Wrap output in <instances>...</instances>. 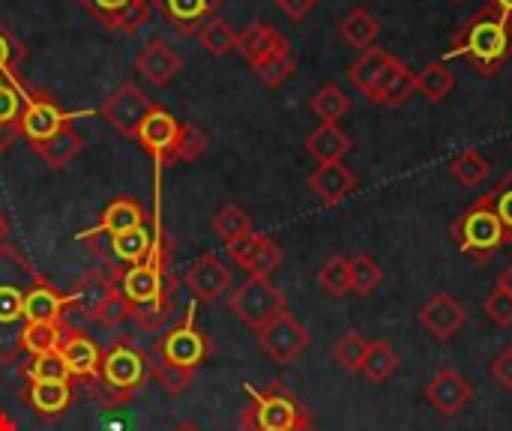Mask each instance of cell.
<instances>
[{
	"mask_svg": "<svg viewBox=\"0 0 512 431\" xmlns=\"http://www.w3.org/2000/svg\"><path fill=\"white\" fill-rule=\"evenodd\" d=\"M39 282V270L12 243H0V366H12L24 354V300Z\"/></svg>",
	"mask_w": 512,
	"mask_h": 431,
	"instance_id": "1",
	"label": "cell"
},
{
	"mask_svg": "<svg viewBox=\"0 0 512 431\" xmlns=\"http://www.w3.org/2000/svg\"><path fill=\"white\" fill-rule=\"evenodd\" d=\"M117 291L123 294V300L132 309V318H138L141 327L153 330L156 321L162 318L165 306H168V288H171V276L165 273V246H162V234L153 246V252L132 264L123 267L117 276Z\"/></svg>",
	"mask_w": 512,
	"mask_h": 431,
	"instance_id": "2",
	"label": "cell"
},
{
	"mask_svg": "<svg viewBox=\"0 0 512 431\" xmlns=\"http://www.w3.org/2000/svg\"><path fill=\"white\" fill-rule=\"evenodd\" d=\"M138 147L144 153L153 156L156 165H171V162H192L207 150V135L192 126V123H180L168 108L153 105L144 117V123L138 126L135 135Z\"/></svg>",
	"mask_w": 512,
	"mask_h": 431,
	"instance_id": "3",
	"label": "cell"
},
{
	"mask_svg": "<svg viewBox=\"0 0 512 431\" xmlns=\"http://www.w3.org/2000/svg\"><path fill=\"white\" fill-rule=\"evenodd\" d=\"M512 54V27L510 18H504L498 9L477 12L453 39V48L447 57H465L471 66H477L483 75H495L501 63Z\"/></svg>",
	"mask_w": 512,
	"mask_h": 431,
	"instance_id": "4",
	"label": "cell"
},
{
	"mask_svg": "<svg viewBox=\"0 0 512 431\" xmlns=\"http://www.w3.org/2000/svg\"><path fill=\"white\" fill-rule=\"evenodd\" d=\"M246 396L249 405L240 420L243 431H318L309 411L282 387V381H273L267 390L246 384Z\"/></svg>",
	"mask_w": 512,
	"mask_h": 431,
	"instance_id": "5",
	"label": "cell"
},
{
	"mask_svg": "<svg viewBox=\"0 0 512 431\" xmlns=\"http://www.w3.org/2000/svg\"><path fill=\"white\" fill-rule=\"evenodd\" d=\"M453 237L459 249L474 258V261H492L504 246H507V231L489 201V195L477 198L456 222H453Z\"/></svg>",
	"mask_w": 512,
	"mask_h": 431,
	"instance_id": "6",
	"label": "cell"
},
{
	"mask_svg": "<svg viewBox=\"0 0 512 431\" xmlns=\"http://www.w3.org/2000/svg\"><path fill=\"white\" fill-rule=\"evenodd\" d=\"M147 378H150V360L144 357V351H138L129 342H117L111 345V351L102 354L99 375L93 384H99L114 405H126L147 384Z\"/></svg>",
	"mask_w": 512,
	"mask_h": 431,
	"instance_id": "7",
	"label": "cell"
},
{
	"mask_svg": "<svg viewBox=\"0 0 512 431\" xmlns=\"http://www.w3.org/2000/svg\"><path fill=\"white\" fill-rule=\"evenodd\" d=\"M228 306L255 333H261L276 315L288 312L285 294L270 279H261V276H249L240 288H234Z\"/></svg>",
	"mask_w": 512,
	"mask_h": 431,
	"instance_id": "8",
	"label": "cell"
},
{
	"mask_svg": "<svg viewBox=\"0 0 512 431\" xmlns=\"http://www.w3.org/2000/svg\"><path fill=\"white\" fill-rule=\"evenodd\" d=\"M207 357H210V342L195 321V309H189L186 318L177 327H171L156 345V360H168V363L192 369V372L198 366H204Z\"/></svg>",
	"mask_w": 512,
	"mask_h": 431,
	"instance_id": "9",
	"label": "cell"
},
{
	"mask_svg": "<svg viewBox=\"0 0 512 431\" xmlns=\"http://www.w3.org/2000/svg\"><path fill=\"white\" fill-rule=\"evenodd\" d=\"M150 108H153V102H150L132 81H126V84H120V87L99 105V114H102V120H108L111 129H117L123 138H132V141H135L138 126L144 123V117H147Z\"/></svg>",
	"mask_w": 512,
	"mask_h": 431,
	"instance_id": "10",
	"label": "cell"
},
{
	"mask_svg": "<svg viewBox=\"0 0 512 431\" xmlns=\"http://www.w3.org/2000/svg\"><path fill=\"white\" fill-rule=\"evenodd\" d=\"M258 345L273 363L288 366L309 348V333L291 312H282L258 333Z\"/></svg>",
	"mask_w": 512,
	"mask_h": 431,
	"instance_id": "11",
	"label": "cell"
},
{
	"mask_svg": "<svg viewBox=\"0 0 512 431\" xmlns=\"http://www.w3.org/2000/svg\"><path fill=\"white\" fill-rule=\"evenodd\" d=\"M75 117H78V114L63 111V108H60L57 102H51L48 96L30 93V96H27V105H24V114H21V138H24L30 147H36V144L54 138L57 132L69 129Z\"/></svg>",
	"mask_w": 512,
	"mask_h": 431,
	"instance_id": "12",
	"label": "cell"
},
{
	"mask_svg": "<svg viewBox=\"0 0 512 431\" xmlns=\"http://www.w3.org/2000/svg\"><path fill=\"white\" fill-rule=\"evenodd\" d=\"M87 15H93L105 30L132 36L147 24L153 0H78Z\"/></svg>",
	"mask_w": 512,
	"mask_h": 431,
	"instance_id": "13",
	"label": "cell"
},
{
	"mask_svg": "<svg viewBox=\"0 0 512 431\" xmlns=\"http://www.w3.org/2000/svg\"><path fill=\"white\" fill-rule=\"evenodd\" d=\"M228 252L234 264H240L249 276H261V279H270V273H276L285 258L282 246L273 237L255 234V231L237 240L234 246H228Z\"/></svg>",
	"mask_w": 512,
	"mask_h": 431,
	"instance_id": "14",
	"label": "cell"
},
{
	"mask_svg": "<svg viewBox=\"0 0 512 431\" xmlns=\"http://www.w3.org/2000/svg\"><path fill=\"white\" fill-rule=\"evenodd\" d=\"M186 288L195 300L201 303H216L228 288H231V270L228 264L213 255V252H204L198 255L189 270H186Z\"/></svg>",
	"mask_w": 512,
	"mask_h": 431,
	"instance_id": "15",
	"label": "cell"
},
{
	"mask_svg": "<svg viewBox=\"0 0 512 431\" xmlns=\"http://www.w3.org/2000/svg\"><path fill=\"white\" fill-rule=\"evenodd\" d=\"M426 402L441 414V417H456L474 402V387L468 378H462L456 369H441L429 384H426Z\"/></svg>",
	"mask_w": 512,
	"mask_h": 431,
	"instance_id": "16",
	"label": "cell"
},
{
	"mask_svg": "<svg viewBox=\"0 0 512 431\" xmlns=\"http://www.w3.org/2000/svg\"><path fill=\"white\" fill-rule=\"evenodd\" d=\"M81 303H84L81 288L75 294H63L51 282L42 279L39 285L30 288V294L24 300V315H27V324H60L63 312L72 306H81Z\"/></svg>",
	"mask_w": 512,
	"mask_h": 431,
	"instance_id": "17",
	"label": "cell"
},
{
	"mask_svg": "<svg viewBox=\"0 0 512 431\" xmlns=\"http://www.w3.org/2000/svg\"><path fill=\"white\" fill-rule=\"evenodd\" d=\"M27 84L12 75H0V156L21 138V114L27 105Z\"/></svg>",
	"mask_w": 512,
	"mask_h": 431,
	"instance_id": "18",
	"label": "cell"
},
{
	"mask_svg": "<svg viewBox=\"0 0 512 431\" xmlns=\"http://www.w3.org/2000/svg\"><path fill=\"white\" fill-rule=\"evenodd\" d=\"M135 69L153 84V87H168L177 72L183 69V57L159 36H153L138 54H135Z\"/></svg>",
	"mask_w": 512,
	"mask_h": 431,
	"instance_id": "19",
	"label": "cell"
},
{
	"mask_svg": "<svg viewBox=\"0 0 512 431\" xmlns=\"http://www.w3.org/2000/svg\"><path fill=\"white\" fill-rule=\"evenodd\" d=\"M357 183H360L357 174H354L345 162H327V165H318V168L309 174V189L315 192V198H318L324 207L342 204L348 195H354Z\"/></svg>",
	"mask_w": 512,
	"mask_h": 431,
	"instance_id": "20",
	"label": "cell"
},
{
	"mask_svg": "<svg viewBox=\"0 0 512 431\" xmlns=\"http://www.w3.org/2000/svg\"><path fill=\"white\" fill-rule=\"evenodd\" d=\"M468 321L465 306L450 297V294H438L432 297L423 309H420V324L438 339V342H450Z\"/></svg>",
	"mask_w": 512,
	"mask_h": 431,
	"instance_id": "21",
	"label": "cell"
},
{
	"mask_svg": "<svg viewBox=\"0 0 512 431\" xmlns=\"http://www.w3.org/2000/svg\"><path fill=\"white\" fill-rule=\"evenodd\" d=\"M60 357L69 369L72 378L78 381H96L99 375V363H102V351L99 345L84 336V333H75V330H63V339H60Z\"/></svg>",
	"mask_w": 512,
	"mask_h": 431,
	"instance_id": "22",
	"label": "cell"
},
{
	"mask_svg": "<svg viewBox=\"0 0 512 431\" xmlns=\"http://www.w3.org/2000/svg\"><path fill=\"white\" fill-rule=\"evenodd\" d=\"M138 225H144V207H141L135 198L120 195V198H114V201L102 210V219H99L93 228L78 231V240H90V237H102V234L117 237V234H126V231L138 228Z\"/></svg>",
	"mask_w": 512,
	"mask_h": 431,
	"instance_id": "23",
	"label": "cell"
},
{
	"mask_svg": "<svg viewBox=\"0 0 512 431\" xmlns=\"http://www.w3.org/2000/svg\"><path fill=\"white\" fill-rule=\"evenodd\" d=\"M162 18L180 33H198L204 21L216 15L222 0H153Z\"/></svg>",
	"mask_w": 512,
	"mask_h": 431,
	"instance_id": "24",
	"label": "cell"
},
{
	"mask_svg": "<svg viewBox=\"0 0 512 431\" xmlns=\"http://www.w3.org/2000/svg\"><path fill=\"white\" fill-rule=\"evenodd\" d=\"M414 93H417V72L408 69L402 60L393 57V63L384 69V75L378 78V84H375V90L369 93V99L378 102V105H402V102H408Z\"/></svg>",
	"mask_w": 512,
	"mask_h": 431,
	"instance_id": "25",
	"label": "cell"
},
{
	"mask_svg": "<svg viewBox=\"0 0 512 431\" xmlns=\"http://www.w3.org/2000/svg\"><path fill=\"white\" fill-rule=\"evenodd\" d=\"M21 399L45 420H54L60 414H66V408L75 402V387L72 381L63 384H27L21 390Z\"/></svg>",
	"mask_w": 512,
	"mask_h": 431,
	"instance_id": "26",
	"label": "cell"
},
{
	"mask_svg": "<svg viewBox=\"0 0 512 431\" xmlns=\"http://www.w3.org/2000/svg\"><path fill=\"white\" fill-rule=\"evenodd\" d=\"M306 150H309V156L318 159V165L342 162V159L351 153V138H348L336 123H321V126L306 138Z\"/></svg>",
	"mask_w": 512,
	"mask_h": 431,
	"instance_id": "27",
	"label": "cell"
},
{
	"mask_svg": "<svg viewBox=\"0 0 512 431\" xmlns=\"http://www.w3.org/2000/svg\"><path fill=\"white\" fill-rule=\"evenodd\" d=\"M285 42H288V39H285L276 27L261 24V21H255L252 27H246V30L237 36V48H240V54L246 57L249 66H255L258 60H264L267 54H273V51L282 48Z\"/></svg>",
	"mask_w": 512,
	"mask_h": 431,
	"instance_id": "28",
	"label": "cell"
},
{
	"mask_svg": "<svg viewBox=\"0 0 512 431\" xmlns=\"http://www.w3.org/2000/svg\"><path fill=\"white\" fill-rule=\"evenodd\" d=\"M156 240H159V231H147V225H138V228L126 231V234L111 237V252L123 267H132V264L144 261L153 252Z\"/></svg>",
	"mask_w": 512,
	"mask_h": 431,
	"instance_id": "29",
	"label": "cell"
},
{
	"mask_svg": "<svg viewBox=\"0 0 512 431\" xmlns=\"http://www.w3.org/2000/svg\"><path fill=\"white\" fill-rule=\"evenodd\" d=\"M393 63V57L384 51V48H366L354 63H351V69H348V78H351V84L357 87V90H363L366 96L375 90V84H378V78L384 75V69Z\"/></svg>",
	"mask_w": 512,
	"mask_h": 431,
	"instance_id": "30",
	"label": "cell"
},
{
	"mask_svg": "<svg viewBox=\"0 0 512 431\" xmlns=\"http://www.w3.org/2000/svg\"><path fill=\"white\" fill-rule=\"evenodd\" d=\"M81 147H84V138L69 126V129L57 132L54 138L36 144L33 150H36V156H39L48 168H57V171H60V168H66V165L81 153Z\"/></svg>",
	"mask_w": 512,
	"mask_h": 431,
	"instance_id": "31",
	"label": "cell"
},
{
	"mask_svg": "<svg viewBox=\"0 0 512 431\" xmlns=\"http://www.w3.org/2000/svg\"><path fill=\"white\" fill-rule=\"evenodd\" d=\"M339 33H342V39H345L348 45L366 51V48L375 45V39H378V33H381V24H378V18L369 15L366 9H354V12H348V15L342 18Z\"/></svg>",
	"mask_w": 512,
	"mask_h": 431,
	"instance_id": "32",
	"label": "cell"
},
{
	"mask_svg": "<svg viewBox=\"0 0 512 431\" xmlns=\"http://www.w3.org/2000/svg\"><path fill=\"white\" fill-rule=\"evenodd\" d=\"M396 372H399V354L387 342H369V351H366V360H363L360 375L369 384H384Z\"/></svg>",
	"mask_w": 512,
	"mask_h": 431,
	"instance_id": "33",
	"label": "cell"
},
{
	"mask_svg": "<svg viewBox=\"0 0 512 431\" xmlns=\"http://www.w3.org/2000/svg\"><path fill=\"white\" fill-rule=\"evenodd\" d=\"M252 69H255V75H258L267 87H282V84L294 75V69H297L291 42H285V45L276 48L273 54H267L264 60H258Z\"/></svg>",
	"mask_w": 512,
	"mask_h": 431,
	"instance_id": "34",
	"label": "cell"
},
{
	"mask_svg": "<svg viewBox=\"0 0 512 431\" xmlns=\"http://www.w3.org/2000/svg\"><path fill=\"white\" fill-rule=\"evenodd\" d=\"M213 231H216V237L225 243V246H234L237 240H243L246 234H252L255 228H252V219L246 216V210L243 207H237V204H225L216 216H213Z\"/></svg>",
	"mask_w": 512,
	"mask_h": 431,
	"instance_id": "35",
	"label": "cell"
},
{
	"mask_svg": "<svg viewBox=\"0 0 512 431\" xmlns=\"http://www.w3.org/2000/svg\"><path fill=\"white\" fill-rule=\"evenodd\" d=\"M195 36H198L201 48L213 57H225L237 48V33L231 30V24L225 18H216V15L210 21H204Z\"/></svg>",
	"mask_w": 512,
	"mask_h": 431,
	"instance_id": "36",
	"label": "cell"
},
{
	"mask_svg": "<svg viewBox=\"0 0 512 431\" xmlns=\"http://www.w3.org/2000/svg\"><path fill=\"white\" fill-rule=\"evenodd\" d=\"M24 378H27V384H63V381H72L60 351L30 357V366L24 369Z\"/></svg>",
	"mask_w": 512,
	"mask_h": 431,
	"instance_id": "37",
	"label": "cell"
},
{
	"mask_svg": "<svg viewBox=\"0 0 512 431\" xmlns=\"http://www.w3.org/2000/svg\"><path fill=\"white\" fill-rule=\"evenodd\" d=\"M456 87L453 72L444 66V60L429 63L420 75H417V90L429 99V102H444L450 96V90Z\"/></svg>",
	"mask_w": 512,
	"mask_h": 431,
	"instance_id": "38",
	"label": "cell"
},
{
	"mask_svg": "<svg viewBox=\"0 0 512 431\" xmlns=\"http://www.w3.org/2000/svg\"><path fill=\"white\" fill-rule=\"evenodd\" d=\"M312 111L324 120V123H336L339 117H345L351 111V99L345 96V90L339 84H324L315 96H312Z\"/></svg>",
	"mask_w": 512,
	"mask_h": 431,
	"instance_id": "39",
	"label": "cell"
},
{
	"mask_svg": "<svg viewBox=\"0 0 512 431\" xmlns=\"http://www.w3.org/2000/svg\"><path fill=\"white\" fill-rule=\"evenodd\" d=\"M450 171H453V177H456L462 186L477 189V186L489 177L492 165L483 159V153H480V150H462V153L450 162Z\"/></svg>",
	"mask_w": 512,
	"mask_h": 431,
	"instance_id": "40",
	"label": "cell"
},
{
	"mask_svg": "<svg viewBox=\"0 0 512 431\" xmlns=\"http://www.w3.org/2000/svg\"><path fill=\"white\" fill-rule=\"evenodd\" d=\"M381 282H384V270L375 258H369V255L351 258V294L372 297Z\"/></svg>",
	"mask_w": 512,
	"mask_h": 431,
	"instance_id": "41",
	"label": "cell"
},
{
	"mask_svg": "<svg viewBox=\"0 0 512 431\" xmlns=\"http://www.w3.org/2000/svg\"><path fill=\"white\" fill-rule=\"evenodd\" d=\"M60 339H63V324H27L21 336V348L24 354L39 357V354L57 351Z\"/></svg>",
	"mask_w": 512,
	"mask_h": 431,
	"instance_id": "42",
	"label": "cell"
},
{
	"mask_svg": "<svg viewBox=\"0 0 512 431\" xmlns=\"http://www.w3.org/2000/svg\"><path fill=\"white\" fill-rule=\"evenodd\" d=\"M318 285L324 294L330 297H345L351 294V258H330L321 270H318Z\"/></svg>",
	"mask_w": 512,
	"mask_h": 431,
	"instance_id": "43",
	"label": "cell"
},
{
	"mask_svg": "<svg viewBox=\"0 0 512 431\" xmlns=\"http://www.w3.org/2000/svg\"><path fill=\"white\" fill-rule=\"evenodd\" d=\"M366 351H369V342L360 333H345L333 345V360L342 369H348V372H360L363 369V360H366Z\"/></svg>",
	"mask_w": 512,
	"mask_h": 431,
	"instance_id": "44",
	"label": "cell"
},
{
	"mask_svg": "<svg viewBox=\"0 0 512 431\" xmlns=\"http://www.w3.org/2000/svg\"><path fill=\"white\" fill-rule=\"evenodd\" d=\"M27 60V48L24 42L0 21V75H12V78H21L18 69L21 63Z\"/></svg>",
	"mask_w": 512,
	"mask_h": 431,
	"instance_id": "45",
	"label": "cell"
},
{
	"mask_svg": "<svg viewBox=\"0 0 512 431\" xmlns=\"http://www.w3.org/2000/svg\"><path fill=\"white\" fill-rule=\"evenodd\" d=\"M126 318H132L129 303L123 300V294L117 291V285L93 306V321H99L102 327H120Z\"/></svg>",
	"mask_w": 512,
	"mask_h": 431,
	"instance_id": "46",
	"label": "cell"
},
{
	"mask_svg": "<svg viewBox=\"0 0 512 431\" xmlns=\"http://www.w3.org/2000/svg\"><path fill=\"white\" fill-rule=\"evenodd\" d=\"M150 375L159 381V387L168 393V396H180L183 390H189L192 384V369H183V366H174L168 360H156L150 366Z\"/></svg>",
	"mask_w": 512,
	"mask_h": 431,
	"instance_id": "47",
	"label": "cell"
},
{
	"mask_svg": "<svg viewBox=\"0 0 512 431\" xmlns=\"http://www.w3.org/2000/svg\"><path fill=\"white\" fill-rule=\"evenodd\" d=\"M489 201H492V207H495V213L507 231V246H512V171L498 180V186L489 192Z\"/></svg>",
	"mask_w": 512,
	"mask_h": 431,
	"instance_id": "48",
	"label": "cell"
},
{
	"mask_svg": "<svg viewBox=\"0 0 512 431\" xmlns=\"http://www.w3.org/2000/svg\"><path fill=\"white\" fill-rule=\"evenodd\" d=\"M483 312H486V318H489L495 327H501V330L512 327V294L510 291H504L501 285H495V288H492V294H489V297H486V303H483Z\"/></svg>",
	"mask_w": 512,
	"mask_h": 431,
	"instance_id": "49",
	"label": "cell"
},
{
	"mask_svg": "<svg viewBox=\"0 0 512 431\" xmlns=\"http://www.w3.org/2000/svg\"><path fill=\"white\" fill-rule=\"evenodd\" d=\"M489 372H492V378H495L504 390H512V348H504V351L492 360Z\"/></svg>",
	"mask_w": 512,
	"mask_h": 431,
	"instance_id": "50",
	"label": "cell"
},
{
	"mask_svg": "<svg viewBox=\"0 0 512 431\" xmlns=\"http://www.w3.org/2000/svg\"><path fill=\"white\" fill-rule=\"evenodd\" d=\"M315 3H318V0H276V6H279L288 18H294V21L306 18V15L315 9Z\"/></svg>",
	"mask_w": 512,
	"mask_h": 431,
	"instance_id": "51",
	"label": "cell"
},
{
	"mask_svg": "<svg viewBox=\"0 0 512 431\" xmlns=\"http://www.w3.org/2000/svg\"><path fill=\"white\" fill-rule=\"evenodd\" d=\"M492 9H498L504 18H510L512 21V0H492Z\"/></svg>",
	"mask_w": 512,
	"mask_h": 431,
	"instance_id": "52",
	"label": "cell"
},
{
	"mask_svg": "<svg viewBox=\"0 0 512 431\" xmlns=\"http://www.w3.org/2000/svg\"><path fill=\"white\" fill-rule=\"evenodd\" d=\"M498 285H501L504 291H510V294H512V264H507V270L501 273V279H498Z\"/></svg>",
	"mask_w": 512,
	"mask_h": 431,
	"instance_id": "53",
	"label": "cell"
},
{
	"mask_svg": "<svg viewBox=\"0 0 512 431\" xmlns=\"http://www.w3.org/2000/svg\"><path fill=\"white\" fill-rule=\"evenodd\" d=\"M0 431H15V420L0 411Z\"/></svg>",
	"mask_w": 512,
	"mask_h": 431,
	"instance_id": "54",
	"label": "cell"
},
{
	"mask_svg": "<svg viewBox=\"0 0 512 431\" xmlns=\"http://www.w3.org/2000/svg\"><path fill=\"white\" fill-rule=\"evenodd\" d=\"M171 431H201V429H198L195 423H177Z\"/></svg>",
	"mask_w": 512,
	"mask_h": 431,
	"instance_id": "55",
	"label": "cell"
},
{
	"mask_svg": "<svg viewBox=\"0 0 512 431\" xmlns=\"http://www.w3.org/2000/svg\"><path fill=\"white\" fill-rule=\"evenodd\" d=\"M6 231H9V228H6V219H3V213H0V243H6Z\"/></svg>",
	"mask_w": 512,
	"mask_h": 431,
	"instance_id": "56",
	"label": "cell"
},
{
	"mask_svg": "<svg viewBox=\"0 0 512 431\" xmlns=\"http://www.w3.org/2000/svg\"><path fill=\"white\" fill-rule=\"evenodd\" d=\"M456 3H462V0H456Z\"/></svg>",
	"mask_w": 512,
	"mask_h": 431,
	"instance_id": "57",
	"label": "cell"
}]
</instances>
